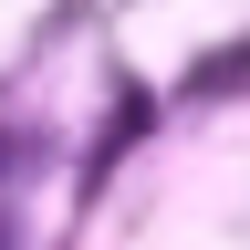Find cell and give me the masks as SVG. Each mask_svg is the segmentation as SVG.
Returning a JSON list of instances; mask_svg holds the SVG:
<instances>
[{
	"instance_id": "1",
	"label": "cell",
	"mask_w": 250,
	"mask_h": 250,
	"mask_svg": "<svg viewBox=\"0 0 250 250\" xmlns=\"http://www.w3.org/2000/svg\"><path fill=\"white\" fill-rule=\"evenodd\" d=\"M198 94H250V42H229V52H198V73H188Z\"/></svg>"
}]
</instances>
